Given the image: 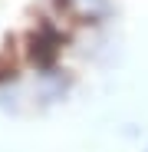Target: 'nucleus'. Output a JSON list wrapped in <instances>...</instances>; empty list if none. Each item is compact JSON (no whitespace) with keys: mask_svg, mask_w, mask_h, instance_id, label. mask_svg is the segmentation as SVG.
<instances>
[{"mask_svg":"<svg viewBox=\"0 0 148 152\" xmlns=\"http://www.w3.org/2000/svg\"><path fill=\"white\" fill-rule=\"evenodd\" d=\"M59 46H63L59 30H53L49 23H43V27L30 37V60L36 66H53L56 56H59Z\"/></svg>","mask_w":148,"mask_h":152,"instance_id":"1","label":"nucleus"}]
</instances>
